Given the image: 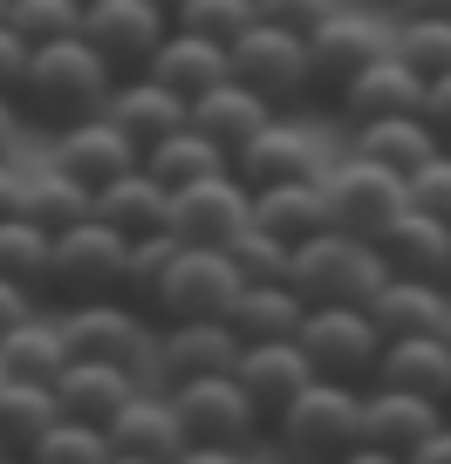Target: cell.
<instances>
[{"label": "cell", "mask_w": 451, "mask_h": 464, "mask_svg": "<svg viewBox=\"0 0 451 464\" xmlns=\"http://www.w3.org/2000/svg\"><path fill=\"white\" fill-rule=\"evenodd\" d=\"M110 89H117V69H110L83 34H62V42L28 48V75H21L15 102H21L28 123H42V130H69L83 116H103Z\"/></svg>", "instance_id": "1"}, {"label": "cell", "mask_w": 451, "mask_h": 464, "mask_svg": "<svg viewBox=\"0 0 451 464\" xmlns=\"http://www.w3.org/2000/svg\"><path fill=\"white\" fill-rule=\"evenodd\" d=\"M274 450L288 464H335L363 444V390L356 382H308L274 423H267Z\"/></svg>", "instance_id": "2"}, {"label": "cell", "mask_w": 451, "mask_h": 464, "mask_svg": "<svg viewBox=\"0 0 451 464\" xmlns=\"http://www.w3.org/2000/svg\"><path fill=\"white\" fill-rule=\"evenodd\" d=\"M383 280H390L383 246H377V239H363V232H342V226L301 239V246H294V260H288V287L301 294L308 307H321V301H356V307H369Z\"/></svg>", "instance_id": "3"}, {"label": "cell", "mask_w": 451, "mask_h": 464, "mask_svg": "<svg viewBox=\"0 0 451 464\" xmlns=\"http://www.w3.org/2000/svg\"><path fill=\"white\" fill-rule=\"evenodd\" d=\"M62 334H69V355L123 362V369H137V376H158V321H151L137 301H123V294L69 301L62 307Z\"/></svg>", "instance_id": "4"}, {"label": "cell", "mask_w": 451, "mask_h": 464, "mask_svg": "<svg viewBox=\"0 0 451 464\" xmlns=\"http://www.w3.org/2000/svg\"><path fill=\"white\" fill-rule=\"evenodd\" d=\"M301 355L315 362L321 382H356V390H369V376H377V355H383V328L369 307L356 301H321L301 314Z\"/></svg>", "instance_id": "5"}, {"label": "cell", "mask_w": 451, "mask_h": 464, "mask_svg": "<svg viewBox=\"0 0 451 464\" xmlns=\"http://www.w3.org/2000/svg\"><path fill=\"white\" fill-rule=\"evenodd\" d=\"M240 266H233V253L226 246H185L178 239V260H172V274H164V287H158V301H151V321L158 328H172V321H226L233 314V301H240Z\"/></svg>", "instance_id": "6"}, {"label": "cell", "mask_w": 451, "mask_h": 464, "mask_svg": "<svg viewBox=\"0 0 451 464\" xmlns=\"http://www.w3.org/2000/svg\"><path fill=\"white\" fill-rule=\"evenodd\" d=\"M164 396H172L178 423H185L191 444H226V450H253L267 437L260 410L247 403V390H240V376L226 369V376H191V382H164Z\"/></svg>", "instance_id": "7"}, {"label": "cell", "mask_w": 451, "mask_h": 464, "mask_svg": "<svg viewBox=\"0 0 451 464\" xmlns=\"http://www.w3.org/2000/svg\"><path fill=\"white\" fill-rule=\"evenodd\" d=\"M123 260H131V239L117 226H103L96 212L75 218L69 232H55V301H103V294H123Z\"/></svg>", "instance_id": "8"}, {"label": "cell", "mask_w": 451, "mask_h": 464, "mask_svg": "<svg viewBox=\"0 0 451 464\" xmlns=\"http://www.w3.org/2000/svg\"><path fill=\"white\" fill-rule=\"evenodd\" d=\"M226 55H233V82H247L253 96H267L274 110H301L308 102V34L253 21Z\"/></svg>", "instance_id": "9"}, {"label": "cell", "mask_w": 451, "mask_h": 464, "mask_svg": "<svg viewBox=\"0 0 451 464\" xmlns=\"http://www.w3.org/2000/svg\"><path fill=\"white\" fill-rule=\"evenodd\" d=\"M377 55H390V34L377 28L369 14H356V7H342L335 21H321L315 34H308V102H335L342 89H349V75H363Z\"/></svg>", "instance_id": "10"}, {"label": "cell", "mask_w": 451, "mask_h": 464, "mask_svg": "<svg viewBox=\"0 0 451 464\" xmlns=\"http://www.w3.org/2000/svg\"><path fill=\"white\" fill-rule=\"evenodd\" d=\"M164 34H172V14H164L158 0H89L83 7V42L117 75H137L158 55Z\"/></svg>", "instance_id": "11"}, {"label": "cell", "mask_w": 451, "mask_h": 464, "mask_svg": "<svg viewBox=\"0 0 451 464\" xmlns=\"http://www.w3.org/2000/svg\"><path fill=\"white\" fill-rule=\"evenodd\" d=\"M321 185H328L335 226H342V232H363V239H377V232L410 205L404 178L383 171V164H369V158H349V150H342V164H328V171H321Z\"/></svg>", "instance_id": "12"}, {"label": "cell", "mask_w": 451, "mask_h": 464, "mask_svg": "<svg viewBox=\"0 0 451 464\" xmlns=\"http://www.w3.org/2000/svg\"><path fill=\"white\" fill-rule=\"evenodd\" d=\"M247 218H253V191L233 171L172 191V239H185V246H233Z\"/></svg>", "instance_id": "13"}, {"label": "cell", "mask_w": 451, "mask_h": 464, "mask_svg": "<svg viewBox=\"0 0 451 464\" xmlns=\"http://www.w3.org/2000/svg\"><path fill=\"white\" fill-rule=\"evenodd\" d=\"M328 171V158H321L315 130L308 123H294V116H274L253 144L233 150V178L247 191H267V185H294V178H321Z\"/></svg>", "instance_id": "14"}, {"label": "cell", "mask_w": 451, "mask_h": 464, "mask_svg": "<svg viewBox=\"0 0 451 464\" xmlns=\"http://www.w3.org/2000/svg\"><path fill=\"white\" fill-rule=\"evenodd\" d=\"M55 171H69L83 191H103L110 178L137 171L144 164V150L131 144V137L110 123V116H83V123H69V130H55Z\"/></svg>", "instance_id": "15"}, {"label": "cell", "mask_w": 451, "mask_h": 464, "mask_svg": "<svg viewBox=\"0 0 451 464\" xmlns=\"http://www.w3.org/2000/svg\"><path fill=\"white\" fill-rule=\"evenodd\" d=\"M233 376H240V390H247V403L260 410V423H274L280 410L315 382V362L301 355V342H247Z\"/></svg>", "instance_id": "16"}, {"label": "cell", "mask_w": 451, "mask_h": 464, "mask_svg": "<svg viewBox=\"0 0 451 464\" xmlns=\"http://www.w3.org/2000/svg\"><path fill=\"white\" fill-rule=\"evenodd\" d=\"M445 423H451V410L437 403V396H417V390H363V444H377V450L410 458V450H417L424 437H437Z\"/></svg>", "instance_id": "17"}, {"label": "cell", "mask_w": 451, "mask_h": 464, "mask_svg": "<svg viewBox=\"0 0 451 464\" xmlns=\"http://www.w3.org/2000/svg\"><path fill=\"white\" fill-rule=\"evenodd\" d=\"M103 116H110L137 150H151V144H164L172 130H185V123H191V102L172 96L164 82H151V75L137 69V75H117V89H110V102H103Z\"/></svg>", "instance_id": "18"}, {"label": "cell", "mask_w": 451, "mask_h": 464, "mask_svg": "<svg viewBox=\"0 0 451 464\" xmlns=\"http://www.w3.org/2000/svg\"><path fill=\"white\" fill-rule=\"evenodd\" d=\"M48 390H55L62 417L96 423V430H103V423H110L137 390H144V376H137V369H123V362H89V355H69V369H62Z\"/></svg>", "instance_id": "19"}, {"label": "cell", "mask_w": 451, "mask_h": 464, "mask_svg": "<svg viewBox=\"0 0 451 464\" xmlns=\"http://www.w3.org/2000/svg\"><path fill=\"white\" fill-rule=\"evenodd\" d=\"M103 437H110L117 458H144V464H172L178 450L191 444L185 423H178V410H172V396H158V390H137L117 417L103 423Z\"/></svg>", "instance_id": "20"}, {"label": "cell", "mask_w": 451, "mask_h": 464, "mask_svg": "<svg viewBox=\"0 0 451 464\" xmlns=\"http://www.w3.org/2000/svg\"><path fill=\"white\" fill-rule=\"evenodd\" d=\"M335 110H342V123H377V116H410V110H424V75L410 69L404 55H377L363 75H349V89L335 96Z\"/></svg>", "instance_id": "21"}, {"label": "cell", "mask_w": 451, "mask_h": 464, "mask_svg": "<svg viewBox=\"0 0 451 464\" xmlns=\"http://www.w3.org/2000/svg\"><path fill=\"white\" fill-rule=\"evenodd\" d=\"M233 362H240L233 321H172V328H158V376L164 382L226 376Z\"/></svg>", "instance_id": "22"}, {"label": "cell", "mask_w": 451, "mask_h": 464, "mask_svg": "<svg viewBox=\"0 0 451 464\" xmlns=\"http://www.w3.org/2000/svg\"><path fill=\"white\" fill-rule=\"evenodd\" d=\"M383 260H390V274H410V280H445L451 287V226L431 212H417V205H404V212L390 218V226L377 232Z\"/></svg>", "instance_id": "23"}, {"label": "cell", "mask_w": 451, "mask_h": 464, "mask_svg": "<svg viewBox=\"0 0 451 464\" xmlns=\"http://www.w3.org/2000/svg\"><path fill=\"white\" fill-rule=\"evenodd\" d=\"M144 75L151 82H164L172 96H185V102H199L205 89H219L226 75H233V55L219 42H205V34H185V28H172L158 42V55L144 62Z\"/></svg>", "instance_id": "24"}, {"label": "cell", "mask_w": 451, "mask_h": 464, "mask_svg": "<svg viewBox=\"0 0 451 464\" xmlns=\"http://www.w3.org/2000/svg\"><path fill=\"white\" fill-rule=\"evenodd\" d=\"M89 212H96L103 226H117L123 239H151V232H172V191L137 164V171L110 178L103 191H89Z\"/></svg>", "instance_id": "25"}, {"label": "cell", "mask_w": 451, "mask_h": 464, "mask_svg": "<svg viewBox=\"0 0 451 464\" xmlns=\"http://www.w3.org/2000/svg\"><path fill=\"white\" fill-rule=\"evenodd\" d=\"M369 390H417V396H437V403H445V390H451V342L445 334H397V342H383Z\"/></svg>", "instance_id": "26"}, {"label": "cell", "mask_w": 451, "mask_h": 464, "mask_svg": "<svg viewBox=\"0 0 451 464\" xmlns=\"http://www.w3.org/2000/svg\"><path fill=\"white\" fill-rule=\"evenodd\" d=\"M274 116H280V110H274L267 96H253L247 82H233V75H226L219 89H205V96L191 102V130H205L219 150H226V158H233V150L253 144V137H260Z\"/></svg>", "instance_id": "27"}, {"label": "cell", "mask_w": 451, "mask_h": 464, "mask_svg": "<svg viewBox=\"0 0 451 464\" xmlns=\"http://www.w3.org/2000/svg\"><path fill=\"white\" fill-rule=\"evenodd\" d=\"M437 130L424 123V110H410V116H377V123H356L349 130V158H369V164H383V171H397V178H410L417 164H431L437 158Z\"/></svg>", "instance_id": "28"}, {"label": "cell", "mask_w": 451, "mask_h": 464, "mask_svg": "<svg viewBox=\"0 0 451 464\" xmlns=\"http://www.w3.org/2000/svg\"><path fill=\"white\" fill-rule=\"evenodd\" d=\"M445 307H451V287H445V280L390 274V280L377 287V301H369V314H377L383 342H397V334H445Z\"/></svg>", "instance_id": "29"}, {"label": "cell", "mask_w": 451, "mask_h": 464, "mask_svg": "<svg viewBox=\"0 0 451 464\" xmlns=\"http://www.w3.org/2000/svg\"><path fill=\"white\" fill-rule=\"evenodd\" d=\"M253 226H267L274 239H288V246H301V239L328 232V226H335V212H328V185H321V178H294V185H267V191H253Z\"/></svg>", "instance_id": "30"}, {"label": "cell", "mask_w": 451, "mask_h": 464, "mask_svg": "<svg viewBox=\"0 0 451 464\" xmlns=\"http://www.w3.org/2000/svg\"><path fill=\"white\" fill-rule=\"evenodd\" d=\"M301 314H308V301L288 287V280H253V287H240V301H233V334H240V348L247 342H294L301 334Z\"/></svg>", "instance_id": "31"}, {"label": "cell", "mask_w": 451, "mask_h": 464, "mask_svg": "<svg viewBox=\"0 0 451 464\" xmlns=\"http://www.w3.org/2000/svg\"><path fill=\"white\" fill-rule=\"evenodd\" d=\"M62 369H69V334H62V321L28 314L21 328L0 334V376H15V382H55Z\"/></svg>", "instance_id": "32"}, {"label": "cell", "mask_w": 451, "mask_h": 464, "mask_svg": "<svg viewBox=\"0 0 451 464\" xmlns=\"http://www.w3.org/2000/svg\"><path fill=\"white\" fill-rule=\"evenodd\" d=\"M0 280L28 287L34 301L55 294V232L34 226V218H0Z\"/></svg>", "instance_id": "33"}, {"label": "cell", "mask_w": 451, "mask_h": 464, "mask_svg": "<svg viewBox=\"0 0 451 464\" xmlns=\"http://www.w3.org/2000/svg\"><path fill=\"white\" fill-rule=\"evenodd\" d=\"M144 171L158 178L164 191H185V185H199V178L233 171V158H226V150H219L205 130H191V123H185V130H172L164 144H151V150H144Z\"/></svg>", "instance_id": "34"}, {"label": "cell", "mask_w": 451, "mask_h": 464, "mask_svg": "<svg viewBox=\"0 0 451 464\" xmlns=\"http://www.w3.org/2000/svg\"><path fill=\"white\" fill-rule=\"evenodd\" d=\"M21 218H34V226H48V232H69L75 218H89V191L75 185L69 171L42 164V171L21 178Z\"/></svg>", "instance_id": "35"}, {"label": "cell", "mask_w": 451, "mask_h": 464, "mask_svg": "<svg viewBox=\"0 0 451 464\" xmlns=\"http://www.w3.org/2000/svg\"><path fill=\"white\" fill-rule=\"evenodd\" d=\"M55 417H62V403H55L48 382L0 376V444H7V450H34V437H42Z\"/></svg>", "instance_id": "36"}, {"label": "cell", "mask_w": 451, "mask_h": 464, "mask_svg": "<svg viewBox=\"0 0 451 464\" xmlns=\"http://www.w3.org/2000/svg\"><path fill=\"white\" fill-rule=\"evenodd\" d=\"M253 21H260V0H178L172 7V28L205 34V42H219V48H233Z\"/></svg>", "instance_id": "37"}, {"label": "cell", "mask_w": 451, "mask_h": 464, "mask_svg": "<svg viewBox=\"0 0 451 464\" xmlns=\"http://www.w3.org/2000/svg\"><path fill=\"white\" fill-rule=\"evenodd\" d=\"M34 464H110V437L96 423H75V417H55L28 450Z\"/></svg>", "instance_id": "38"}, {"label": "cell", "mask_w": 451, "mask_h": 464, "mask_svg": "<svg viewBox=\"0 0 451 464\" xmlns=\"http://www.w3.org/2000/svg\"><path fill=\"white\" fill-rule=\"evenodd\" d=\"M178 260V239L172 232H151V239H131V260H123V301H137L151 314V301H158L164 274H172Z\"/></svg>", "instance_id": "39"}, {"label": "cell", "mask_w": 451, "mask_h": 464, "mask_svg": "<svg viewBox=\"0 0 451 464\" xmlns=\"http://www.w3.org/2000/svg\"><path fill=\"white\" fill-rule=\"evenodd\" d=\"M7 28L28 48L62 42V34H83V0H7Z\"/></svg>", "instance_id": "40"}, {"label": "cell", "mask_w": 451, "mask_h": 464, "mask_svg": "<svg viewBox=\"0 0 451 464\" xmlns=\"http://www.w3.org/2000/svg\"><path fill=\"white\" fill-rule=\"evenodd\" d=\"M390 48L410 62V69L424 75V82H437V75H451V21H397Z\"/></svg>", "instance_id": "41"}, {"label": "cell", "mask_w": 451, "mask_h": 464, "mask_svg": "<svg viewBox=\"0 0 451 464\" xmlns=\"http://www.w3.org/2000/svg\"><path fill=\"white\" fill-rule=\"evenodd\" d=\"M226 253H233V266H240V280H247V287H253V280H288V260H294L288 239H274V232L253 226V218H247V232H240Z\"/></svg>", "instance_id": "42"}, {"label": "cell", "mask_w": 451, "mask_h": 464, "mask_svg": "<svg viewBox=\"0 0 451 464\" xmlns=\"http://www.w3.org/2000/svg\"><path fill=\"white\" fill-rule=\"evenodd\" d=\"M404 191H410L417 212H431V218H445V226H451V150H437L431 164H417V171L404 178Z\"/></svg>", "instance_id": "43"}, {"label": "cell", "mask_w": 451, "mask_h": 464, "mask_svg": "<svg viewBox=\"0 0 451 464\" xmlns=\"http://www.w3.org/2000/svg\"><path fill=\"white\" fill-rule=\"evenodd\" d=\"M342 7H349V0H260V21L294 28V34H315L321 21H335Z\"/></svg>", "instance_id": "44"}, {"label": "cell", "mask_w": 451, "mask_h": 464, "mask_svg": "<svg viewBox=\"0 0 451 464\" xmlns=\"http://www.w3.org/2000/svg\"><path fill=\"white\" fill-rule=\"evenodd\" d=\"M21 75H28V42H21V34L0 21V96H15Z\"/></svg>", "instance_id": "45"}, {"label": "cell", "mask_w": 451, "mask_h": 464, "mask_svg": "<svg viewBox=\"0 0 451 464\" xmlns=\"http://www.w3.org/2000/svg\"><path fill=\"white\" fill-rule=\"evenodd\" d=\"M424 123H431V130H437V144L451 150V75L424 82Z\"/></svg>", "instance_id": "46"}, {"label": "cell", "mask_w": 451, "mask_h": 464, "mask_svg": "<svg viewBox=\"0 0 451 464\" xmlns=\"http://www.w3.org/2000/svg\"><path fill=\"white\" fill-rule=\"evenodd\" d=\"M28 314H34V294H28V287H15V280H0V334L21 328Z\"/></svg>", "instance_id": "47"}, {"label": "cell", "mask_w": 451, "mask_h": 464, "mask_svg": "<svg viewBox=\"0 0 451 464\" xmlns=\"http://www.w3.org/2000/svg\"><path fill=\"white\" fill-rule=\"evenodd\" d=\"M21 130H28L21 102H15V96H0V158H15V150H21Z\"/></svg>", "instance_id": "48"}, {"label": "cell", "mask_w": 451, "mask_h": 464, "mask_svg": "<svg viewBox=\"0 0 451 464\" xmlns=\"http://www.w3.org/2000/svg\"><path fill=\"white\" fill-rule=\"evenodd\" d=\"M172 464H247V450H226V444H185Z\"/></svg>", "instance_id": "49"}, {"label": "cell", "mask_w": 451, "mask_h": 464, "mask_svg": "<svg viewBox=\"0 0 451 464\" xmlns=\"http://www.w3.org/2000/svg\"><path fill=\"white\" fill-rule=\"evenodd\" d=\"M21 178H28V171H21L15 158H0V218L21 212Z\"/></svg>", "instance_id": "50"}, {"label": "cell", "mask_w": 451, "mask_h": 464, "mask_svg": "<svg viewBox=\"0 0 451 464\" xmlns=\"http://www.w3.org/2000/svg\"><path fill=\"white\" fill-rule=\"evenodd\" d=\"M404 464H451V423H445V430H437V437H424V444L410 450Z\"/></svg>", "instance_id": "51"}, {"label": "cell", "mask_w": 451, "mask_h": 464, "mask_svg": "<svg viewBox=\"0 0 451 464\" xmlns=\"http://www.w3.org/2000/svg\"><path fill=\"white\" fill-rule=\"evenodd\" d=\"M404 21H451V0H397Z\"/></svg>", "instance_id": "52"}, {"label": "cell", "mask_w": 451, "mask_h": 464, "mask_svg": "<svg viewBox=\"0 0 451 464\" xmlns=\"http://www.w3.org/2000/svg\"><path fill=\"white\" fill-rule=\"evenodd\" d=\"M335 464H404L397 450H377V444H356L349 458H335Z\"/></svg>", "instance_id": "53"}, {"label": "cell", "mask_w": 451, "mask_h": 464, "mask_svg": "<svg viewBox=\"0 0 451 464\" xmlns=\"http://www.w3.org/2000/svg\"><path fill=\"white\" fill-rule=\"evenodd\" d=\"M0 464H34V458H28V450H7V458H0Z\"/></svg>", "instance_id": "54"}, {"label": "cell", "mask_w": 451, "mask_h": 464, "mask_svg": "<svg viewBox=\"0 0 451 464\" xmlns=\"http://www.w3.org/2000/svg\"><path fill=\"white\" fill-rule=\"evenodd\" d=\"M110 464H144V458H117V450H110Z\"/></svg>", "instance_id": "55"}, {"label": "cell", "mask_w": 451, "mask_h": 464, "mask_svg": "<svg viewBox=\"0 0 451 464\" xmlns=\"http://www.w3.org/2000/svg\"><path fill=\"white\" fill-rule=\"evenodd\" d=\"M445 342H451V307H445Z\"/></svg>", "instance_id": "56"}, {"label": "cell", "mask_w": 451, "mask_h": 464, "mask_svg": "<svg viewBox=\"0 0 451 464\" xmlns=\"http://www.w3.org/2000/svg\"><path fill=\"white\" fill-rule=\"evenodd\" d=\"M158 7H164V14H172V7H178V0H158Z\"/></svg>", "instance_id": "57"}, {"label": "cell", "mask_w": 451, "mask_h": 464, "mask_svg": "<svg viewBox=\"0 0 451 464\" xmlns=\"http://www.w3.org/2000/svg\"><path fill=\"white\" fill-rule=\"evenodd\" d=\"M0 21H7V0H0Z\"/></svg>", "instance_id": "58"}, {"label": "cell", "mask_w": 451, "mask_h": 464, "mask_svg": "<svg viewBox=\"0 0 451 464\" xmlns=\"http://www.w3.org/2000/svg\"><path fill=\"white\" fill-rule=\"evenodd\" d=\"M445 410H451V390H445Z\"/></svg>", "instance_id": "59"}, {"label": "cell", "mask_w": 451, "mask_h": 464, "mask_svg": "<svg viewBox=\"0 0 451 464\" xmlns=\"http://www.w3.org/2000/svg\"><path fill=\"white\" fill-rule=\"evenodd\" d=\"M0 458H7V444H0Z\"/></svg>", "instance_id": "60"}, {"label": "cell", "mask_w": 451, "mask_h": 464, "mask_svg": "<svg viewBox=\"0 0 451 464\" xmlns=\"http://www.w3.org/2000/svg\"><path fill=\"white\" fill-rule=\"evenodd\" d=\"M83 7H89V0H83Z\"/></svg>", "instance_id": "61"}]
</instances>
